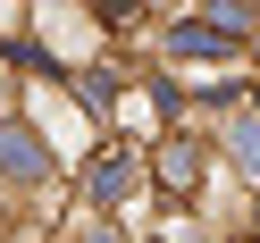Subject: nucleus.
Masks as SVG:
<instances>
[{
    "label": "nucleus",
    "mask_w": 260,
    "mask_h": 243,
    "mask_svg": "<svg viewBox=\"0 0 260 243\" xmlns=\"http://www.w3.org/2000/svg\"><path fill=\"white\" fill-rule=\"evenodd\" d=\"M0 176H9V185H42V176H51V159H42V143L25 134V126H0Z\"/></svg>",
    "instance_id": "obj_1"
},
{
    "label": "nucleus",
    "mask_w": 260,
    "mask_h": 243,
    "mask_svg": "<svg viewBox=\"0 0 260 243\" xmlns=\"http://www.w3.org/2000/svg\"><path fill=\"white\" fill-rule=\"evenodd\" d=\"M226 143H235V168L260 176V118H235V134H226Z\"/></svg>",
    "instance_id": "obj_2"
},
{
    "label": "nucleus",
    "mask_w": 260,
    "mask_h": 243,
    "mask_svg": "<svg viewBox=\"0 0 260 243\" xmlns=\"http://www.w3.org/2000/svg\"><path fill=\"white\" fill-rule=\"evenodd\" d=\"M0 101H9V84H0Z\"/></svg>",
    "instance_id": "obj_3"
}]
</instances>
